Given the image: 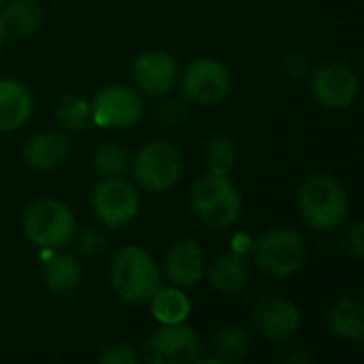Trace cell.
Returning <instances> with one entry per match:
<instances>
[{"label": "cell", "mask_w": 364, "mask_h": 364, "mask_svg": "<svg viewBox=\"0 0 364 364\" xmlns=\"http://www.w3.org/2000/svg\"><path fill=\"white\" fill-rule=\"evenodd\" d=\"M32 113L30 90L13 79H0V132L21 128Z\"/></svg>", "instance_id": "cell-17"}, {"label": "cell", "mask_w": 364, "mask_h": 364, "mask_svg": "<svg viewBox=\"0 0 364 364\" xmlns=\"http://www.w3.org/2000/svg\"><path fill=\"white\" fill-rule=\"evenodd\" d=\"M109 286L124 303H149L160 288V269L149 252L139 245H126L111 258Z\"/></svg>", "instance_id": "cell-1"}, {"label": "cell", "mask_w": 364, "mask_h": 364, "mask_svg": "<svg viewBox=\"0 0 364 364\" xmlns=\"http://www.w3.org/2000/svg\"><path fill=\"white\" fill-rule=\"evenodd\" d=\"M143 117V98L136 90L128 85H107L92 102V122L98 128L124 130L139 124Z\"/></svg>", "instance_id": "cell-9"}, {"label": "cell", "mask_w": 364, "mask_h": 364, "mask_svg": "<svg viewBox=\"0 0 364 364\" xmlns=\"http://www.w3.org/2000/svg\"><path fill=\"white\" fill-rule=\"evenodd\" d=\"M6 34L15 38L34 36L43 26V11L34 0H11L0 13Z\"/></svg>", "instance_id": "cell-18"}, {"label": "cell", "mask_w": 364, "mask_h": 364, "mask_svg": "<svg viewBox=\"0 0 364 364\" xmlns=\"http://www.w3.org/2000/svg\"><path fill=\"white\" fill-rule=\"evenodd\" d=\"M100 364H136V354L126 343H111L105 346L98 354Z\"/></svg>", "instance_id": "cell-26"}, {"label": "cell", "mask_w": 364, "mask_h": 364, "mask_svg": "<svg viewBox=\"0 0 364 364\" xmlns=\"http://www.w3.org/2000/svg\"><path fill=\"white\" fill-rule=\"evenodd\" d=\"M94 218L107 228H119L134 220L139 211V192L122 177H105L92 190Z\"/></svg>", "instance_id": "cell-10"}, {"label": "cell", "mask_w": 364, "mask_h": 364, "mask_svg": "<svg viewBox=\"0 0 364 364\" xmlns=\"http://www.w3.org/2000/svg\"><path fill=\"white\" fill-rule=\"evenodd\" d=\"M194 215L211 230H228L241 218V196L228 175L207 173L190 188Z\"/></svg>", "instance_id": "cell-2"}, {"label": "cell", "mask_w": 364, "mask_h": 364, "mask_svg": "<svg viewBox=\"0 0 364 364\" xmlns=\"http://www.w3.org/2000/svg\"><path fill=\"white\" fill-rule=\"evenodd\" d=\"M350 200L346 188L333 175H314L299 190L301 218L320 232L337 228L348 218Z\"/></svg>", "instance_id": "cell-3"}, {"label": "cell", "mask_w": 364, "mask_h": 364, "mask_svg": "<svg viewBox=\"0 0 364 364\" xmlns=\"http://www.w3.org/2000/svg\"><path fill=\"white\" fill-rule=\"evenodd\" d=\"M2 2H4V0H0V6H2Z\"/></svg>", "instance_id": "cell-32"}, {"label": "cell", "mask_w": 364, "mask_h": 364, "mask_svg": "<svg viewBox=\"0 0 364 364\" xmlns=\"http://www.w3.org/2000/svg\"><path fill=\"white\" fill-rule=\"evenodd\" d=\"M55 119L62 128L79 132L87 128L92 122V105L83 98L68 96L60 100V105L55 107Z\"/></svg>", "instance_id": "cell-25"}, {"label": "cell", "mask_w": 364, "mask_h": 364, "mask_svg": "<svg viewBox=\"0 0 364 364\" xmlns=\"http://www.w3.org/2000/svg\"><path fill=\"white\" fill-rule=\"evenodd\" d=\"M282 66L290 77H303L307 73V58L299 51H292L282 58Z\"/></svg>", "instance_id": "cell-29"}, {"label": "cell", "mask_w": 364, "mask_h": 364, "mask_svg": "<svg viewBox=\"0 0 364 364\" xmlns=\"http://www.w3.org/2000/svg\"><path fill=\"white\" fill-rule=\"evenodd\" d=\"M21 226L28 241L41 250L64 247L75 237V215L55 198H38L28 205Z\"/></svg>", "instance_id": "cell-5"}, {"label": "cell", "mask_w": 364, "mask_h": 364, "mask_svg": "<svg viewBox=\"0 0 364 364\" xmlns=\"http://www.w3.org/2000/svg\"><path fill=\"white\" fill-rule=\"evenodd\" d=\"M239 160V147L232 136L228 134H215L207 143V164L211 173L230 175Z\"/></svg>", "instance_id": "cell-23"}, {"label": "cell", "mask_w": 364, "mask_h": 364, "mask_svg": "<svg viewBox=\"0 0 364 364\" xmlns=\"http://www.w3.org/2000/svg\"><path fill=\"white\" fill-rule=\"evenodd\" d=\"M331 333L346 341L364 339V307L356 299H341L328 316Z\"/></svg>", "instance_id": "cell-21"}, {"label": "cell", "mask_w": 364, "mask_h": 364, "mask_svg": "<svg viewBox=\"0 0 364 364\" xmlns=\"http://www.w3.org/2000/svg\"><path fill=\"white\" fill-rule=\"evenodd\" d=\"M70 143L62 132H36L23 145V160L34 171H53L66 162Z\"/></svg>", "instance_id": "cell-15"}, {"label": "cell", "mask_w": 364, "mask_h": 364, "mask_svg": "<svg viewBox=\"0 0 364 364\" xmlns=\"http://www.w3.org/2000/svg\"><path fill=\"white\" fill-rule=\"evenodd\" d=\"M311 90L324 107L348 109L358 96V77L343 62H326L314 70Z\"/></svg>", "instance_id": "cell-13"}, {"label": "cell", "mask_w": 364, "mask_h": 364, "mask_svg": "<svg viewBox=\"0 0 364 364\" xmlns=\"http://www.w3.org/2000/svg\"><path fill=\"white\" fill-rule=\"evenodd\" d=\"M252 339L241 326H222L211 339V360L220 364H239L245 360Z\"/></svg>", "instance_id": "cell-19"}, {"label": "cell", "mask_w": 364, "mask_h": 364, "mask_svg": "<svg viewBox=\"0 0 364 364\" xmlns=\"http://www.w3.org/2000/svg\"><path fill=\"white\" fill-rule=\"evenodd\" d=\"M151 316L160 324H181L190 316V299L177 288H158L156 294L149 299Z\"/></svg>", "instance_id": "cell-22"}, {"label": "cell", "mask_w": 364, "mask_h": 364, "mask_svg": "<svg viewBox=\"0 0 364 364\" xmlns=\"http://www.w3.org/2000/svg\"><path fill=\"white\" fill-rule=\"evenodd\" d=\"M209 284L222 294H235L250 284L252 267L245 256L237 252L220 254L211 260L209 269H205Z\"/></svg>", "instance_id": "cell-16"}, {"label": "cell", "mask_w": 364, "mask_h": 364, "mask_svg": "<svg viewBox=\"0 0 364 364\" xmlns=\"http://www.w3.org/2000/svg\"><path fill=\"white\" fill-rule=\"evenodd\" d=\"M130 168L141 188L149 192H164L181 179L183 156L168 141H151L139 149Z\"/></svg>", "instance_id": "cell-6"}, {"label": "cell", "mask_w": 364, "mask_h": 364, "mask_svg": "<svg viewBox=\"0 0 364 364\" xmlns=\"http://www.w3.org/2000/svg\"><path fill=\"white\" fill-rule=\"evenodd\" d=\"M203 341L194 328L162 324L143 343V358L149 364H194L203 360Z\"/></svg>", "instance_id": "cell-7"}, {"label": "cell", "mask_w": 364, "mask_h": 364, "mask_svg": "<svg viewBox=\"0 0 364 364\" xmlns=\"http://www.w3.org/2000/svg\"><path fill=\"white\" fill-rule=\"evenodd\" d=\"M130 77H132L139 94L154 96V98L166 96L177 85L179 64L166 51H160V49L143 51L134 58Z\"/></svg>", "instance_id": "cell-11"}, {"label": "cell", "mask_w": 364, "mask_h": 364, "mask_svg": "<svg viewBox=\"0 0 364 364\" xmlns=\"http://www.w3.org/2000/svg\"><path fill=\"white\" fill-rule=\"evenodd\" d=\"M250 318L254 328L271 341H284L301 326V314L296 305L277 294L258 296L252 303Z\"/></svg>", "instance_id": "cell-12"}, {"label": "cell", "mask_w": 364, "mask_h": 364, "mask_svg": "<svg viewBox=\"0 0 364 364\" xmlns=\"http://www.w3.org/2000/svg\"><path fill=\"white\" fill-rule=\"evenodd\" d=\"M162 269L177 286H196L205 275V254L196 241L183 239L168 247Z\"/></svg>", "instance_id": "cell-14"}, {"label": "cell", "mask_w": 364, "mask_h": 364, "mask_svg": "<svg viewBox=\"0 0 364 364\" xmlns=\"http://www.w3.org/2000/svg\"><path fill=\"white\" fill-rule=\"evenodd\" d=\"M77 247L83 256H98L105 250V237L98 230H85L79 235Z\"/></svg>", "instance_id": "cell-27"}, {"label": "cell", "mask_w": 364, "mask_h": 364, "mask_svg": "<svg viewBox=\"0 0 364 364\" xmlns=\"http://www.w3.org/2000/svg\"><path fill=\"white\" fill-rule=\"evenodd\" d=\"M307 250L301 232L290 226L269 228L254 243V262L256 267L277 279L292 277L305 264Z\"/></svg>", "instance_id": "cell-4"}, {"label": "cell", "mask_w": 364, "mask_h": 364, "mask_svg": "<svg viewBox=\"0 0 364 364\" xmlns=\"http://www.w3.org/2000/svg\"><path fill=\"white\" fill-rule=\"evenodd\" d=\"M181 92L188 100L200 107L220 105L232 92V75L222 62L203 58L186 68L181 77Z\"/></svg>", "instance_id": "cell-8"}, {"label": "cell", "mask_w": 364, "mask_h": 364, "mask_svg": "<svg viewBox=\"0 0 364 364\" xmlns=\"http://www.w3.org/2000/svg\"><path fill=\"white\" fill-rule=\"evenodd\" d=\"M186 115V107L181 105V102H168V105H164L160 111H158V117L162 119V122H166V124H179L181 122V117Z\"/></svg>", "instance_id": "cell-30"}, {"label": "cell", "mask_w": 364, "mask_h": 364, "mask_svg": "<svg viewBox=\"0 0 364 364\" xmlns=\"http://www.w3.org/2000/svg\"><path fill=\"white\" fill-rule=\"evenodd\" d=\"M4 41H6V28H4V23H2V17H0V47H2Z\"/></svg>", "instance_id": "cell-31"}, {"label": "cell", "mask_w": 364, "mask_h": 364, "mask_svg": "<svg viewBox=\"0 0 364 364\" xmlns=\"http://www.w3.org/2000/svg\"><path fill=\"white\" fill-rule=\"evenodd\" d=\"M132 156L117 143H105L94 154V168L102 177H124L130 171Z\"/></svg>", "instance_id": "cell-24"}, {"label": "cell", "mask_w": 364, "mask_h": 364, "mask_svg": "<svg viewBox=\"0 0 364 364\" xmlns=\"http://www.w3.org/2000/svg\"><path fill=\"white\" fill-rule=\"evenodd\" d=\"M81 277H83L81 262L68 254L49 256V260L45 262V269H43V279H45L47 288L58 294L73 292L81 284Z\"/></svg>", "instance_id": "cell-20"}, {"label": "cell", "mask_w": 364, "mask_h": 364, "mask_svg": "<svg viewBox=\"0 0 364 364\" xmlns=\"http://www.w3.org/2000/svg\"><path fill=\"white\" fill-rule=\"evenodd\" d=\"M346 250L348 254L360 262L363 260V252H364V239H363V222H354L348 232H346Z\"/></svg>", "instance_id": "cell-28"}]
</instances>
